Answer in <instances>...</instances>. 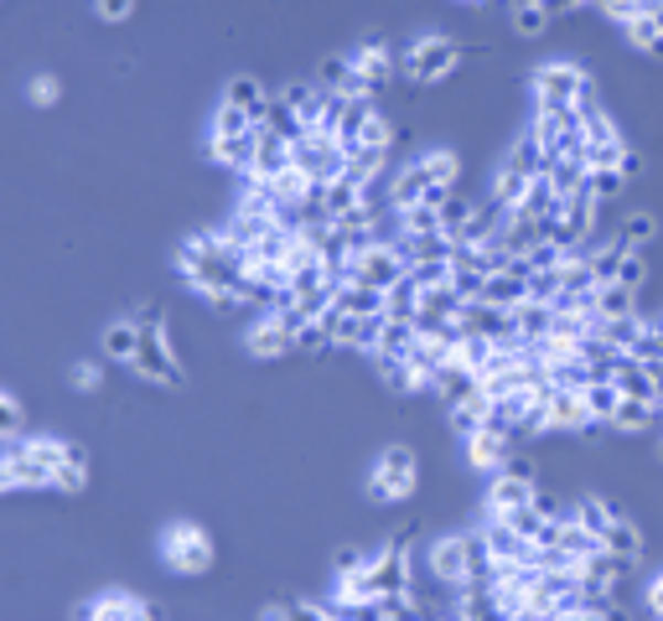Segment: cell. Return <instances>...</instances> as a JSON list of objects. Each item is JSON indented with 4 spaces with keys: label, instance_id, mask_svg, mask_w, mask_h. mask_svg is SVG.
<instances>
[{
    "label": "cell",
    "instance_id": "obj_8",
    "mask_svg": "<svg viewBox=\"0 0 663 621\" xmlns=\"http://www.w3.org/2000/svg\"><path fill=\"white\" fill-rule=\"evenodd\" d=\"M545 404H549V430L560 425V430H591V409H586V394L580 388H565V384H549V394H545Z\"/></svg>",
    "mask_w": 663,
    "mask_h": 621
},
{
    "label": "cell",
    "instance_id": "obj_18",
    "mask_svg": "<svg viewBox=\"0 0 663 621\" xmlns=\"http://www.w3.org/2000/svg\"><path fill=\"white\" fill-rule=\"evenodd\" d=\"M426 186H430L426 167H420V161H409V167L399 171V176H394L389 207H415V202H426Z\"/></svg>",
    "mask_w": 663,
    "mask_h": 621
},
{
    "label": "cell",
    "instance_id": "obj_13",
    "mask_svg": "<svg viewBox=\"0 0 663 621\" xmlns=\"http://www.w3.org/2000/svg\"><path fill=\"white\" fill-rule=\"evenodd\" d=\"M477 388H482L477 384V368H467V363H457V357H451L446 368H436V394H441L446 409H451V404H467Z\"/></svg>",
    "mask_w": 663,
    "mask_h": 621
},
{
    "label": "cell",
    "instance_id": "obj_10",
    "mask_svg": "<svg viewBox=\"0 0 663 621\" xmlns=\"http://www.w3.org/2000/svg\"><path fill=\"white\" fill-rule=\"evenodd\" d=\"M244 342H249V353H255V357H286L290 347H296V336L286 332L280 311H265V317L249 326V336H244Z\"/></svg>",
    "mask_w": 663,
    "mask_h": 621
},
{
    "label": "cell",
    "instance_id": "obj_21",
    "mask_svg": "<svg viewBox=\"0 0 663 621\" xmlns=\"http://www.w3.org/2000/svg\"><path fill=\"white\" fill-rule=\"evenodd\" d=\"M259 130H265V135H280V140H290V146H296V140L307 135V125H301V115H296V109L280 99V104H270V109L259 115Z\"/></svg>",
    "mask_w": 663,
    "mask_h": 621
},
{
    "label": "cell",
    "instance_id": "obj_42",
    "mask_svg": "<svg viewBox=\"0 0 663 621\" xmlns=\"http://www.w3.org/2000/svg\"><path fill=\"white\" fill-rule=\"evenodd\" d=\"M622 135H612V140H596V146H586V167H622Z\"/></svg>",
    "mask_w": 663,
    "mask_h": 621
},
{
    "label": "cell",
    "instance_id": "obj_36",
    "mask_svg": "<svg viewBox=\"0 0 663 621\" xmlns=\"http://www.w3.org/2000/svg\"><path fill=\"white\" fill-rule=\"evenodd\" d=\"M472 213H477L472 202H461V197H457V192H451V197H446V202H441V234H451V238H461V234H467V223H472Z\"/></svg>",
    "mask_w": 663,
    "mask_h": 621
},
{
    "label": "cell",
    "instance_id": "obj_39",
    "mask_svg": "<svg viewBox=\"0 0 663 621\" xmlns=\"http://www.w3.org/2000/svg\"><path fill=\"white\" fill-rule=\"evenodd\" d=\"M555 296H560V265H555V269H534V275H528V301L549 306Z\"/></svg>",
    "mask_w": 663,
    "mask_h": 621
},
{
    "label": "cell",
    "instance_id": "obj_29",
    "mask_svg": "<svg viewBox=\"0 0 663 621\" xmlns=\"http://www.w3.org/2000/svg\"><path fill=\"white\" fill-rule=\"evenodd\" d=\"M493 353H498V342L493 336H482V332H461V342H457V363H467V368H488L493 363Z\"/></svg>",
    "mask_w": 663,
    "mask_h": 621
},
{
    "label": "cell",
    "instance_id": "obj_40",
    "mask_svg": "<svg viewBox=\"0 0 663 621\" xmlns=\"http://www.w3.org/2000/svg\"><path fill=\"white\" fill-rule=\"evenodd\" d=\"M601 11L617 21V26H632V21H643L653 11V0H601Z\"/></svg>",
    "mask_w": 663,
    "mask_h": 621
},
{
    "label": "cell",
    "instance_id": "obj_47",
    "mask_svg": "<svg viewBox=\"0 0 663 621\" xmlns=\"http://www.w3.org/2000/svg\"><path fill=\"white\" fill-rule=\"evenodd\" d=\"M653 234H659V218H653V213H632V218L622 223V238H628V244H638V249H643Z\"/></svg>",
    "mask_w": 663,
    "mask_h": 621
},
{
    "label": "cell",
    "instance_id": "obj_22",
    "mask_svg": "<svg viewBox=\"0 0 663 621\" xmlns=\"http://www.w3.org/2000/svg\"><path fill=\"white\" fill-rule=\"evenodd\" d=\"M488 409H493V399H488V394L477 388V394H472L467 404H451V430H457L461 440L477 436V430H482V420H488Z\"/></svg>",
    "mask_w": 663,
    "mask_h": 621
},
{
    "label": "cell",
    "instance_id": "obj_23",
    "mask_svg": "<svg viewBox=\"0 0 663 621\" xmlns=\"http://www.w3.org/2000/svg\"><path fill=\"white\" fill-rule=\"evenodd\" d=\"M228 104H234V109H244V115L259 125V115L270 109V94H265V84H259V78H234V84H228Z\"/></svg>",
    "mask_w": 663,
    "mask_h": 621
},
{
    "label": "cell",
    "instance_id": "obj_7",
    "mask_svg": "<svg viewBox=\"0 0 663 621\" xmlns=\"http://www.w3.org/2000/svg\"><path fill=\"white\" fill-rule=\"evenodd\" d=\"M167 559L177 565V570H207L213 565V544H207L203 528H192V523H177L167 534Z\"/></svg>",
    "mask_w": 663,
    "mask_h": 621
},
{
    "label": "cell",
    "instance_id": "obj_16",
    "mask_svg": "<svg viewBox=\"0 0 663 621\" xmlns=\"http://www.w3.org/2000/svg\"><path fill=\"white\" fill-rule=\"evenodd\" d=\"M286 167H290V140L259 130V156H255V167H249V176H259V182H275Z\"/></svg>",
    "mask_w": 663,
    "mask_h": 621
},
{
    "label": "cell",
    "instance_id": "obj_41",
    "mask_svg": "<svg viewBox=\"0 0 663 621\" xmlns=\"http://www.w3.org/2000/svg\"><path fill=\"white\" fill-rule=\"evenodd\" d=\"M420 167H426V176L436 186H457V156H451V151H430Z\"/></svg>",
    "mask_w": 663,
    "mask_h": 621
},
{
    "label": "cell",
    "instance_id": "obj_31",
    "mask_svg": "<svg viewBox=\"0 0 663 621\" xmlns=\"http://www.w3.org/2000/svg\"><path fill=\"white\" fill-rule=\"evenodd\" d=\"M612 384L622 388V394H628V399H653V404H659V384H653V373H648L643 363H628V368L617 373Z\"/></svg>",
    "mask_w": 663,
    "mask_h": 621
},
{
    "label": "cell",
    "instance_id": "obj_43",
    "mask_svg": "<svg viewBox=\"0 0 663 621\" xmlns=\"http://www.w3.org/2000/svg\"><path fill=\"white\" fill-rule=\"evenodd\" d=\"M545 26H549L545 6H513V32L518 36H539Z\"/></svg>",
    "mask_w": 663,
    "mask_h": 621
},
{
    "label": "cell",
    "instance_id": "obj_11",
    "mask_svg": "<svg viewBox=\"0 0 663 621\" xmlns=\"http://www.w3.org/2000/svg\"><path fill=\"white\" fill-rule=\"evenodd\" d=\"M482 301L503 306V311H518V306L528 301V275H518V269H493L488 286H482Z\"/></svg>",
    "mask_w": 663,
    "mask_h": 621
},
{
    "label": "cell",
    "instance_id": "obj_44",
    "mask_svg": "<svg viewBox=\"0 0 663 621\" xmlns=\"http://www.w3.org/2000/svg\"><path fill=\"white\" fill-rule=\"evenodd\" d=\"M353 78V57H322V67H317V84L322 88H342Z\"/></svg>",
    "mask_w": 663,
    "mask_h": 621
},
{
    "label": "cell",
    "instance_id": "obj_38",
    "mask_svg": "<svg viewBox=\"0 0 663 621\" xmlns=\"http://www.w3.org/2000/svg\"><path fill=\"white\" fill-rule=\"evenodd\" d=\"M409 280L420 290L446 286V280H451V259H415V265H409Z\"/></svg>",
    "mask_w": 663,
    "mask_h": 621
},
{
    "label": "cell",
    "instance_id": "obj_27",
    "mask_svg": "<svg viewBox=\"0 0 663 621\" xmlns=\"http://www.w3.org/2000/svg\"><path fill=\"white\" fill-rule=\"evenodd\" d=\"M461 538H467V570H472V580H488V586H493L498 559H493V544H488V534L477 528V534H461Z\"/></svg>",
    "mask_w": 663,
    "mask_h": 621
},
{
    "label": "cell",
    "instance_id": "obj_32",
    "mask_svg": "<svg viewBox=\"0 0 663 621\" xmlns=\"http://www.w3.org/2000/svg\"><path fill=\"white\" fill-rule=\"evenodd\" d=\"M622 186H628L622 167H591V197H596V207L617 202V197H622Z\"/></svg>",
    "mask_w": 663,
    "mask_h": 621
},
{
    "label": "cell",
    "instance_id": "obj_46",
    "mask_svg": "<svg viewBox=\"0 0 663 621\" xmlns=\"http://www.w3.org/2000/svg\"><path fill=\"white\" fill-rule=\"evenodd\" d=\"M296 347H301V353H322V347H332V336H327L322 321L311 317V321H301V332H296Z\"/></svg>",
    "mask_w": 663,
    "mask_h": 621
},
{
    "label": "cell",
    "instance_id": "obj_58",
    "mask_svg": "<svg viewBox=\"0 0 663 621\" xmlns=\"http://www.w3.org/2000/svg\"><path fill=\"white\" fill-rule=\"evenodd\" d=\"M659 409H663V399H659Z\"/></svg>",
    "mask_w": 663,
    "mask_h": 621
},
{
    "label": "cell",
    "instance_id": "obj_3",
    "mask_svg": "<svg viewBox=\"0 0 663 621\" xmlns=\"http://www.w3.org/2000/svg\"><path fill=\"white\" fill-rule=\"evenodd\" d=\"M586 94H591V84H586V73H580L576 63H545L534 73V99H539V109H565V104H580Z\"/></svg>",
    "mask_w": 663,
    "mask_h": 621
},
{
    "label": "cell",
    "instance_id": "obj_34",
    "mask_svg": "<svg viewBox=\"0 0 663 621\" xmlns=\"http://www.w3.org/2000/svg\"><path fill=\"white\" fill-rule=\"evenodd\" d=\"M612 518H617V507L607 503V497H580V503H576V523H580V528H591L596 538H601V528H607Z\"/></svg>",
    "mask_w": 663,
    "mask_h": 621
},
{
    "label": "cell",
    "instance_id": "obj_19",
    "mask_svg": "<svg viewBox=\"0 0 663 621\" xmlns=\"http://www.w3.org/2000/svg\"><path fill=\"white\" fill-rule=\"evenodd\" d=\"M632 306H638V290L622 286V280H607V286L596 290V317H601V321L632 317Z\"/></svg>",
    "mask_w": 663,
    "mask_h": 621
},
{
    "label": "cell",
    "instance_id": "obj_25",
    "mask_svg": "<svg viewBox=\"0 0 663 621\" xmlns=\"http://www.w3.org/2000/svg\"><path fill=\"white\" fill-rule=\"evenodd\" d=\"M513 317H518V336H524V342H539V336L555 332V306L524 301L518 311H513Z\"/></svg>",
    "mask_w": 663,
    "mask_h": 621
},
{
    "label": "cell",
    "instance_id": "obj_50",
    "mask_svg": "<svg viewBox=\"0 0 663 621\" xmlns=\"http://www.w3.org/2000/svg\"><path fill=\"white\" fill-rule=\"evenodd\" d=\"M357 565H368V555H363V549H338V559H332V570H338V575H353Z\"/></svg>",
    "mask_w": 663,
    "mask_h": 621
},
{
    "label": "cell",
    "instance_id": "obj_57",
    "mask_svg": "<svg viewBox=\"0 0 663 621\" xmlns=\"http://www.w3.org/2000/svg\"><path fill=\"white\" fill-rule=\"evenodd\" d=\"M659 456H663V440H659Z\"/></svg>",
    "mask_w": 663,
    "mask_h": 621
},
{
    "label": "cell",
    "instance_id": "obj_17",
    "mask_svg": "<svg viewBox=\"0 0 663 621\" xmlns=\"http://www.w3.org/2000/svg\"><path fill=\"white\" fill-rule=\"evenodd\" d=\"M415 336H420V332H415V321H409V317H389V321H384V332H378L374 353L378 357H409ZM374 353H368V357H374Z\"/></svg>",
    "mask_w": 663,
    "mask_h": 621
},
{
    "label": "cell",
    "instance_id": "obj_49",
    "mask_svg": "<svg viewBox=\"0 0 663 621\" xmlns=\"http://www.w3.org/2000/svg\"><path fill=\"white\" fill-rule=\"evenodd\" d=\"M317 88H322V84H290V88H286V104L296 109V115H301V109L317 99Z\"/></svg>",
    "mask_w": 663,
    "mask_h": 621
},
{
    "label": "cell",
    "instance_id": "obj_55",
    "mask_svg": "<svg viewBox=\"0 0 663 621\" xmlns=\"http://www.w3.org/2000/svg\"><path fill=\"white\" fill-rule=\"evenodd\" d=\"M648 17H653V26L663 32V0H653V11H648Z\"/></svg>",
    "mask_w": 663,
    "mask_h": 621
},
{
    "label": "cell",
    "instance_id": "obj_12",
    "mask_svg": "<svg viewBox=\"0 0 663 621\" xmlns=\"http://www.w3.org/2000/svg\"><path fill=\"white\" fill-rule=\"evenodd\" d=\"M467 461H472L477 471H503V461H509V436H498V430H477V436H467Z\"/></svg>",
    "mask_w": 663,
    "mask_h": 621
},
{
    "label": "cell",
    "instance_id": "obj_26",
    "mask_svg": "<svg viewBox=\"0 0 663 621\" xmlns=\"http://www.w3.org/2000/svg\"><path fill=\"white\" fill-rule=\"evenodd\" d=\"M653 420H659V404H653V399H628V394H622V399H617V409H612L617 430H648Z\"/></svg>",
    "mask_w": 663,
    "mask_h": 621
},
{
    "label": "cell",
    "instance_id": "obj_30",
    "mask_svg": "<svg viewBox=\"0 0 663 621\" xmlns=\"http://www.w3.org/2000/svg\"><path fill=\"white\" fill-rule=\"evenodd\" d=\"M420 301H426V290L415 286V280H409V269H405V275L389 286V317H409V321H415Z\"/></svg>",
    "mask_w": 663,
    "mask_h": 621
},
{
    "label": "cell",
    "instance_id": "obj_20",
    "mask_svg": "<svg viewBox=\"0 0 663 621\" xmlns=\"http://www.w3.org/2000/svg\"><path fill=\"white\" fill-rule=\"evenodd\" d=\"M509 167L513 171H524V176H549V151L534 140V130L518 135V146L509 151Z\"/></svg>",
    "mask_w": 663,
    "mask_h": 621
},
{
    "label": "cell",
    "instance_id": "obj_6",
    "mask_svg": "<svg viewBox=\"0 0 663 621\" xmlns=\"http://www.w3.org/2000/svg\"><path fill=\"white\" fill-rule=\"evenodd\" d=\"M457 57L461 52L451 36H420V42L405 52V73L415 84H436V78H446V73L457 67Z\"/></svg>",
    "mask_w": 663,
    "mask_h": 621
},
{
    "label": "cell",
    "instance_id": "obj_56",
    "mask_svg": "<svg viewBox=\"0 0 663 621\" xmlns=\"http://www.w3.org/2000/svg\"><path fill=\"white\" fill-rule=\"evenodd\" d=\"M467 6H482V0H467Z\"/></svg>",
    "mask_w": 663,
    "mask_h": 621
},
{
    "label": "cell",
    "instance_id": "obj_24",
    "mask_svg": "<svg viewBox=\"0 0 663 621\" xmlns=\"http://www.w3.org/2000/svg\"><path fill=\"white\" fill-rule=\"evenodd\" d=\"M601 544H607V549H617V555H628V559H643V534H638V523H628L622 513H617V518L601 528Z\"/></svg>",
    "mask_w": 663,
    "mask_h": 621
},
{
    "label": "cell",
    "instance_id": "obj_48",
    "mask_svg": "<svg viewBox=\"0 0 663 621\" xmlns=\"http://www.w3.org/2000/svg\"><path fill=\"white\" fill-rule=\"evenodd\" d=\"M244 130H255V119L244 115V109H234V104H223L218 109V135H244Z\"/></svg>",
    "mask_w": 663,
    "mask_h": 621
},
{
    "label": "cell",
    "instance_id": "obj_28",
    "mask_svg": "<svg viewBox=\"0 0 663 621\" xmlns=\"http://www.w3.org/2000/svg\"><path fill=\"white\" fill-rule=\"evenodd\" d=\"M586 394V409H591V420H612L617 399H622V388L612 384V378H591V384L580 388Z\"/></svg>",
    "mask_w": 663,
    "mask_h": 621
},
{
    "label": "cell",
    "instance_id": "obj_52",
    "mask_svg": "<svg viewBox=\"0 0 663 621\" xmlns=\"http://www.w3.org/2000/svg\"><path fill=\"white\" fill-rule=\"evenodd\" d=\"M545 6V17H565V11H576L580 0H539Z\"/></svg>",
    "mask_w": 663,
    "mask_h": 621
},
{
    "label": "cell",
    "instance_id": "obj_53",
    "mask_svg": "<svg viewBox=\"0 0 663 621\" xmlns=\"http://www.w3.org/2000/svg\"><path fill=\"white\" fill-rule=\"evenodd\" d=\"M638 171H643V156H638V151H622V176H628V182H632Z\"/></svg>",
    "mask_w": 663,
    "mask_h": 621
},
{
    "label": "cell",
    "instance_id": "obj_2",
    "mask_svg": "<svg viewBox=\"0 0 663 621\" xmlns=\"http://www.w3.org/2000/svg\"><path fill=\"white\" fill-rule=\"evenodd\" d=\"M415 482H420L415 451H409V446H389V451L378 456L374 477H368V492H374L378 503H399V497H409V492H415Z\"/></svg>",
    "mask_w": 663,
    "mask_h": 621
},
{
    "label": "cell",
    "instance_id": "obj_1",
    "mask_svg": "<svg viewBox=\"0 0 663 621\" xmlns=\"http://www.w3.org/2000/svg\"><path fill=\"white\" fill-rule=\"evenodd\" d=\"M290 167H301L311 182H338L342 167H347V151L338 146V135L307 130L296 146H290Z\"/></svg>",
    "mask_w": 663,
    "mask_h": 621
},
{
    "label": "cell",
    "instance_id": "obj_45",
    "mask_svg": "<svg viewBox=\"0 0 663 621\" xmlns=\"http://www.w3.org/2000/svg\"><path fill=\"white\" fill-rule=\"evenodd\" d=\"M617 280H622V286H632V290L643 286V280H648V259H643V249H628V254H622V265H617Z\"/></svg>",
    "mask_w": 663,
    "mask_h": 621
},
{
    "label": "cell",
    "instance_id": "obj_35",
    "mask_svg": "<svg viewBox=\"0 0 663 621\" xmlns=\"http://www.w3.org/2000/svg\"><path fill=\"white\" fill-rule=\"evenodd\" d=\"M446 286L457 290L461 301H482V286H488V269H477V265H451V280Z\"/></svg>",
    "mask_w": 663,
    "mask_h": 621
},
{
    "label": "cell",
    "instance_id": "obj_9",
    "mask_svg": "<svg viewBox=\"0 0 663 621\" xmlns=\"http://www.w3.org/2000/svg\"><path fill=\"white\" fill-rule=\"evenodd\" d=\"M430 570H436L441 586H467V580H472V570H467V538L461 534L436 538V549H430Z\"/></svg>",
    "mask_w": 663,
    "mask_h": 621
},
{
    "label": "cell",
    "instance_id": "obj_33",
    "mask_svg": "<svg viewBox=\"0 0 663 621\" xmlns=\"http://www.w3.org/2000/svg\"><path fill=\"white\" fill-rule=\"evenodd\" d=\"M374 363H378V378H384L394 394H415V368H409V357H378L374 353Z\"/></svg>",
    "mask_w": 663,
    "mask_h": 621
},
{
    "label": "cell",
    "instance_id": "obj_37",
    "mask_svg": "<svg viewBox=\"0 0 663 621\" xmlns=\"http://www.w3.org/2000/svg\"><path fill=\"white\" fill-rule=\"evenodd\" d=\"M528 182H534V176H524V171H513L509 161H503V171H498V182H493V197L509 202V207H518V197L528 192Z\"/></svg>",
    "mask_w": 663,
    "mask_h": 621
},
{
    "label": "cell",
    "instance_id": "obj_51",
    "mask_svg": "<svg viewBox=\"0 0 663 621\" xmlns=\"http://www.w3.org/2000/svg\"><path fill=\"white\" fill-rule=\"evenodd\" d=\"M648 611H653V617H663V575L648 586Z\"/></svg>",
    "mask_w": 663,
    "mask_h": 621
},
{
    "label": "cell",
    "instance_id": "obj_14",
    "mask_svg": "<svg viewBox=\"0 0 663 621\" xmlns=\"http://www.w3.org/2000/svg\"><path fill=\"white\" fill-rule=\"evenodd\" d=\"M353 67L357 73H363V78H368V88H384L389 84V73H394V63H389V52H384V36H363V47H357V57H353Z\"/></svg>",
    "mask_w": 663,
    "mask_h": 621
},
{
    "label": "cell",
    "instance_id": "obj_5",
    "mask_svg": "<svg viewBox=\"0 0 663 621\" xmlns=\"http://www.w3.org/2000/svg\"><path fill=\"white\" fill-rule=\"evenodd\" d=\"M539 497V488H534V471H528V461H503V471H493V488H488V513H513V507H524Z\"/></svg>",
    "mask_w": 663,
    "mask_h": 621
},
{
    "label": "cell",
    "instance_id": "obj_15",
    "mask_svg": "<svg viewBox=\"0 0 663 621\" xmlns=\"http://www.w3.org/2000/svg\"><path fill=\"white\" fill-rule=\"evenodd\" d=\"M363 207V186L353 182V176H338V182H327L322 192V218L327 223H342L347 213H357Z\"/></svg>",
    "mask_w": 663,
    "mask_h": 621
},
{
    "label": "cell",
    "instance_id": "obj_54",
    "mask_svg": "<svg viewBox=\"0 0 663 621\" xmlns=\"http://www.w3.org/2000/svg\"><path fill=\"white\" fill-rule=\"evenodd\" d=\"M643 52H648V57H663V32H653V36H648V42H643Z\"/></svg>",
    "mask_w": 663,
    "mask_h": 621
},
{
    "label": "cell",
    "instance_id": "obj_4",
    "mask_svg": "<svg viewBox=\"0 0 663 621\" xmlns=\"http://www.w3.org/2000/svg\"><path fill=\"white\" fill-rule=\"evenodd\" d=\"M399 275H405V259H399V249H394V244H384V238H374L368 249L353 254V265H347V286L389 290Z\"/></svg>",
    "mask_w": 663,
    "mask_h": 621
}]
</instances>
